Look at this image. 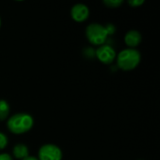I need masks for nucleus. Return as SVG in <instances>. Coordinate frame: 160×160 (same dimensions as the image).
<instances>
[{"instance_id":"f257e3e1","label":"nucleus","mask_w":160,"mask_h":160,"mask_svg":"<svg viewBox=\"0 0 160 160\" xmlns=\"http://www.w3.org/2000/svg\"><path fill=\"white\" fill-rule=\"evenodd\" d=\"M34 127V118L27 112H17L8 118V129L16 135H21L28 132Z\"/></svg>"},{"instance_id":"f03ea898","label":"nucleus","mask_w":160,"mask_h":160,"mask_svg":"<svg viewBox=\"0 0 160 160\" xmlns=\"http://www.w3.org/2000/svg\"><path fill=\"white\" fill-rule=\"evenodd\" d=\"M115 59L118 68L125 71H130L135 69L140 65L142 55L137 49L127 48L122 50L116 55Z\"/></svg>"},{"instance_id":"7ed1b4c3","label":"nucleus","mask_w":160,"mask_h":160,"mask_svg":"<svg viewBox=\"0 0 160 160\" xmlns=\"http://www.w3.org/2000/svg\"><path fill=\"white\" fill-rule=\"evenodd\" d=\"M85 35L88 41L95 46H101L107 42L108 34L103 24L98 22H92L87 25Z\"/></svg>"},{"instance_id":"20e7f679","label":"nucleus","mask_w":160,"mask_h":160,"mask_svg":"<svg viewBox=\"0 0 160 160\" xmlns=\"http://www.w3.org/2000/svg\"><path fill=\"white\" fill-rule=\"evenodd\" d=\"M37 158L38 160H62L63 153L57 145L46 143L38 149Z\"/></svg>"},{"instance_id":"39448f33","label":"nucleus","mask_w":160,"mask_h":160,"mask_svg":"<svg viewBox=\"0 0 160 160\" xmlns=\"http://www.w3.org/2000/svg\"><path fill=\"white\" fill-rule=\"evenodd\" d=\"M95 55L101 63L105 65H110L115 60L117 53L115 52V49L112 45L105 43L98 47V49L95 51Z\"/></svg>"},{"instance_id":"423d86ee","label":"nucleus","mask_w":160,"mask_h":160,"mask_svg":"<svg viewBox=\"0 0 160 160\" xmlns=\"http://www.w3.org/2000/svg\"><path fill=\"white\" fill-rule=\"evenodd\" d=\"M89 8L82 3L75 4L70 9V16L77 22H82L86 21L89 17Z\"/></svg>"},{"instance_id":"0eeeda50","label":"nucleus","mask_w":160,"mask_h":160,"mask_svg":"<svg viewBox=\"0 0 160 160\" xmlns=\"http://www.w3.org/2000/svg\"><path fill=\"white\" fill-rule=\"evenodd\" d=\"M142 34L135 29H131L128 31L127 34L125 35V43L128 46V48L130 49H136L142 42Z\"/></svg>"},{"instance_id":"6e6552de","label":"nucleus","mask_w":160,"mask_h":160,"mask_svg":"<svg viewBox=\"0 0 160 160\" xmlns=\"http://www.w3.org/2000/svg\"><path fill=\"white\" fill-rule=\"evenodd\" d=\"M12 155L14 158L19 160H22L29 157V149L27 145L23 143H17L14 145L12 149Z\"/></svg>"},{"instance_id":"1a4fd4ad","label":"nucleus","mask_w":160,"mask_h":160,"mask_svg":"<svg viewBox=\"0 0 160 160\" xmlns=\"http://www.w3.org/2000/svg\"><path fill=\"white\" fill-rule=\"evenodd\" d=\"M10 106L5 99H0V121L7 120L9 117Z\"/></svg>"},{"instance_id":"9d476101","label":"nucleus","mask_w":160,"mask_h":160,"mask_svg":"<svg viewBox=\"0 0 160 160\" xmlns=\"http://www.w3.org/2000/svg\"><path fill=\"white\" fill-rule=\"evenodd\" d=\"M104 5L110 8H119L123 4V0H104Z\"/></svg>"},{"instance_id":"9b49d317","label":"nucleus","mask_w":160,"mask_h":160,"mask_svg":"<svg viewBox=\"0 0 160 160\" xmlns=\"http://www.w3.org/2000/svg\"><path fill=\"white\" fill-rule=\"evenodd\" d=\"M8 143V137L3 132H0V151L3 150V149H5L7 147Z\"/></svg>"},{"instance_id":"f8f14e48","label":"nucleus","mask_w":160,"mask_h":160,"mask_svg":"<svg viewBox=\"0 0 160 160\" xmlns=\"http://www.w3.org/2000/svg\"><path fill=\"white\" fill-rule=\"evenodd\" d=\"M104 26H105V29H106V31H107L108 36L113 35V34L115 33V31H116V27H115L114 24H112V23H108V24H106V25H104Z\"/></svg>"},{"instance_id":"ddd939ff","label":"nucleus","mask_w":160,"mask_h":160,"mask_svg":"<svg viewBox=\"0 0 160 160\" xmlns=\"http://www.w3.org/2000/svg\"><path fill=\"white\" fill-rule=\"evenodd\" d=\"M128 4L133 7V8H138L142 5L144 4V1L143 0H129L128 1Z\"/></svg>"},{"instance_id":"4468645a","label":"nucleus","mask_w":160,"mask_h":160,"mask_svg":"<svg viewBox=\"0 0 160 160\" xmlns=\"http://www.w3.org/2000/svg\"><path fill=\"white\" fill-rule=\"evenodd\" d=\"M0 160H13V158L8 153H0Z\"/></svg>"},{"instance_id":"2eb2a0df","label":"nucleus","mask_w":160,"mask_h":160,"mask_svg":"<svg viewBox=\"0 0 160 160\" xmlns=\"http://www.w3.org/2000/svg\"><path fill=\"white\" fill-rule=\"evenodd\" d=\"M22 160H38L36 157H31V156H29V157H27L26 158H24V159Z\"/></svg>"},{"instance_id":"dca6fc26","label":"nucleus","mask_w":160,"mask_h":160,"mask_svg":"<svg viewBox=\"0 0 160 160\" xmlns=\"http://www.w3.org/2000/svg\"><path fill=\"white\" fill-rule=\"evenodd\" d=\"M0 27H1V18H0Z\"/></svg>"}]
</instances>
